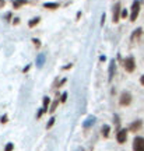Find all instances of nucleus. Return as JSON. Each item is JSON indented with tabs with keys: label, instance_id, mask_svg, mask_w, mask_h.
Segmentation results:
<instances>
[{
	"label": "nucleus",
	"instance_id": "dca6fc26",
	"mask_svg": "<svg viewBox=\"0 0 144 151\" xmlns=\"http://www.w3.org/2000/svg\"><path fill=\"white\" fill-rule=\"evenodd\" d=\"M102 136H104V137H108V136H109V126H108V124H104V126H102Z\"/></svg>",
	"mask_w": 144,
	"mask_h": 151
},
{
	"label": "nucleus",
	"instance_id": "6e6552de",
	"mask_svg": "<svg viewBox=\"0 0 144 151\" xmlns=\"http://www.w3.org/2000/svg\"><path fill=\"white\" fill-rule=\"evenodd\" d=\"M141 35H143V28H137V29H134V31H133V34H132L130 39L134 42V41H136V39H139Z\"/></svg>",
	"mask_w": 144,
	"mask_h": 151
},
{
	"label": "nucleus",
	"instance_id": "393cba45",
	"mask_svg": "<svg viewBox=\"0 0 144 151\" xmlns=\"http://www.w3.org/2000/svg\"><path fill=\"white\" fill-rule=\"evenodd\" d=\"M140 83H141V84H143V86H144V74L141 76V78H140Z\"/></svg>",
	"mask_w": 144,
	"mask_h": 151
},
{
	"label": "nucleus",
	"instance_id": "39448f33",
	"mask_svg": "<svg viewBox=\"0 0 144 151\" xmlns=\"http://www.w3.org/2000/svg\"><path fill=\"white\" fill-rule=\"evenodd\" d=\"M120 16H122V9H120V3H116V4L113 6V14H112L113 22H117V21H119Z\"/></svg>",
	"mask_w": 144,
	"mask_h": 151
},
{
	"label": "nucleus",
	"instance_id": "f8f14e48",
	"mask_svg": "<svg viewBox=\"0 0 144 151\" xmlns=\"http://www.w3.org/2000/svg\"><path fill=\"white\" fill-rule=\"evenodd\" d=\"M94 123H95V118H94V116H90V118L84 122V127H86V129H88L91 124H94Z\"/></svg>",
	"mask_w": 144,
	"mask_h": 151
},
{
	"label": "nucleus",
	"instance_id": "f3484780",
	"mask_svg": "<svg viewBox=\"0 0 144 151\" xmlns=\"http://www.w3.org/2000/svg\"><path fill=\"white\" fill-rule=\"evenodd\" d=\"M39 20H41L39 17H37V18H32L31 21L28 22V25H30V27H31V28H32V27H35V25H37L38 22H39Z\"/></svg>",
	"mask_w": 144,
	"mask_h": 151
},
{
	"label": "nucleus",
	"instance_id": "9b49d317",
	"mask_svg": "<svg viewBox=\"0 0 144 151\" xmlns=\"http://www.w3.org/2000/svg\"><path fill=\"white\" fill-rule=\"evenodd\" d=\"M27 3H28L27 0H14V1H13V7H14V9H20L21 6H25Z\"/></svg>",
	"mask_w": 144,
	"mask_h": 151
},
{
	"label": "nucleus",
	"instance_id": "ddd939ff",
	"mask_svg": "<svg viewBox=\"0 0 144 151\" xmlns=\"http://www.w3.org/2000/svg\"><path fill=\"white\" fill-rule=\"evenodd\" d=\"M43 7H45V9L55 10V9H59V3H43Z\"/></svg>",
	"mask_w": 144,
	"mask_h": 151
},
{
	"label": "nucleus",
	"instance_id": "aec40b11",
	"mask_svg": "<svg viewBox=\"0 0 144 151\" xmlns=\"http://www.w3.org/2000/svg\"><path fill=\"white\" fill-rule=\"evenodd\" d=\"M13 148H14V146H13V143H9V144L6 146L4 151H13Z\"/></svg>",
	"mask_w": 144,
	"mask_h": 151
},
{
	"label": "nucleus",
	"instance_id": "2eb2a0df",
	"mask_svg": "<svg viewBox=\"0 0 144 151\" xmlns=\"http://www.w3.org/2000/svg\"><path fill=\"white\" fill-rule=\"evenodd\" d=\"M59 102H62V101H60V99H59V97H58L56 99H55V102L52 104V106H50V109H49V111H50V112H55V111H56V108H58Z\"/></svg>",
	"mask_w": 144,
	"mask_h": 151
},
{
	"label": "nucleus",
	"instance_id": "5701e85b",
	"mask_svg": "<svg viewBox=\"0 0 144 151\" xmlns=\"http://www.w3.org/2000/svg\"><path fill=\"white\" fill-rule=\"evenodd\" d=\"M120 17L126 18V17H127V11H126V10H122V16H120Z\"/></svg>",
	"mask_w": 144,
	"mask_h": 151
},
{
	"label": "nucleus",
	"instance_id": "b1692460",
	"mask_svg": "<svg viewBox=\"0 0 144 151\" xmlns=\"http://www.w3.org/2000/svg\"><path fill=\"white\" fill-rule=\"evenodd\" d=\"M101 20H102V21H101V24H102V25H104V22H105V14H102Z\"/></svg>",
	"mask_w": 144,
	"mask_h": 151
},
{
	"label": "nucleus",
	"instance_id": "bb28decb",
	"mask_svg": "<svg viewBox=\"0 0 144 151\" xmlns=\"http://www.w3.org/2000/svg\"><path fill=\"white\" fill-rule=\"evenodd\" d=\"M0 6H4V0H0Z\"/></svg>",
	"mask_w": 144,
	"mask_h": 151
},
{
	"label": "nucleus",
	"instance_id": "a878e982",
	"mask_svg": "<svg viewBox=\"0 0 144 151\" xmlns=\"http://www.w3.org/2000/svg\"><path fill=\"white\" fill-rule=\"evenodd\" d=\"M30 70V66H27V67H24V69H22V71H24V73H25V71H28Z\"/></svg>",
	"mask_w": 144,
	"mask_h": 151
},
{
	"label": "nucleus",
	"instance_id": "6ab92c4d",
	"mask_svg": "<svg viewBox=\"0 0 144 151\" xmlns=\"http://www.w3.org/2000/svg\"><path fill=\"white\" fill-rule=\"evenodd\" d=\"M32 42H34V45H35L37 48H39V46H41V41H39V39H37V38H32Z\"/></svg>",
	"mask_w": 144,
	"mask_h": 151
},
{
	"label": "nucleus",
	"instance_id": "4be33fe9",
	"mask_svg": "<svg viewBox=\"0 0 144 151\" xmlns=\"http://www.w3.org/2000/svg\"><path fill=\"white\" fill-rule=\"evenodd\" d=\"M0 122H1V123H6V122H7V115H4V116H1V119H0Z\"/></svg>",
	"mask_w": 144,
	"mask_h": 151
},
{
	"label": "nucleus",
	"instance_id": "f03ea898",
	"mask_svg": "<svg viewBox=\"0 0 144 151\" xmlns=\"http://www.w3.org/2000/svg\"><path fill=\"white\" fill-rule=\"evenodd\" d=\"M123 66H125V70L127 71V73L134 71V69H136V62H134L133 56H129V58H126V59H125V62H123Z\"/></svg>",
	"mask_w": 144,
	"mask_h": 151
},
{
	"label": "nucleus",
	"instance_id": "f257e3e1",
	"mask_svg": "<svg viewBox=\"0 0 144 151\" xmlns=\"http://www.w3.org/2000/svg\"><path fill=\"white\" fill-rule=\"evenodd\" d=\"M140 7H141V3H140L139 0H134L133 4H132V13H130V21L132 22L137 20L139 13H140Z\"/></svg>",
	"mask_w": 144,
	"mask_h": 151
},
{
	"label": "nucleus",
	"instance_id": "20e7f679",
	"mask_svg": "<svg viewBox=\"0 0 144 151\" xmlns=\"http://www.w3.org/2000/svg\"><path fill=\"white\" fill-rule=\"evenodd\" d=\"M133 150L134 151H144V137L137 136L133 141Z\"/></svg>",
	"mask_w": 144,
	"mask_h": 151
},
{
	"label": "nucleus",
	"instance_id": "7ed1b4c3",
	"mask_svg": "<svg viewBox=\"0 0 144 151\" xmlns=\"http://www.w3.org/2000/svg\"><path fill=\"white\" fill-rule=\"evenodd\" d=\"M130 102H132V94L127 91H123L122 94H120L119 104H120L122 106H127V105H130Z\"/></svg>",
	"mask_w": 144,
	"mask_h": 151
},
{
	"label": "nucleus",
	"instance_id": "4468645a",
	"mask_svg": "<svg viewBox=\"0 0 144 151\" xmlns=\"http://www.w3.org/2000/svg\"><path fill=\"white\" fill-rule=\"evenodd\" d=\"M49 102H50V99H49V97H43V111L45 112H48V109H49Z\"/></svg>",
	"mask_w": 144,
	"mask_h": 151
},
{
	"label": "nucleus",
	"instance_id": "1a4fd4ad",
	"mask_svg": "<svg viewBox=\"0 0 144 151\" xmlns=\"http://www.w3.org/2000/svg\"><path fill=\"white\" fill-rule=\"evenodd\" d=\"M115 69H116V63H115V59L111 60V65H109V81L113 78L115 76Z\"/></svg>",
	"mask_w": 144,
	"mask_h": 151
},
{
	"label": "nucleus",
	"instance_id": "423d86ee",
	"mask_svg": "<svg viewBox=\"0 0 144 151\" xmlns=\"http://www.w3.org/2000/svg\"><path fill=\"white\" fill-rule=\"evenodd\" d=\"M126 139H127V130H126V129L119 130V132H117V134H116V140H117V143L123 144V143L126 141Z\"/></svg>",
	"mask_w": 144,
	"mask_h": 151
},
{
	"label": "nucleus",
	"instance_id": "9d476101",
	"mask_svg": "<svg viewBox=\"0 0 144 151\" xmlns=\"http://www.w3.org/2000/svg\"><path fill=\"white\" fill-rule=\"evenodd\" d=\"M43 63H45V55L39 53L37 56V67H39V69H41V67L43 66Z\"/></svg>",
	"mask_w": 144,
	"mask_h": 151
},
{
	"label": "nucleus",
	"instance_id": "412c9836",
	"mask_svg": "<svg viewBox=\"0 0 144 151\" xmlns=\"http://www.w3.org/2000/svg\"><path fill=\"white\" fill-rule=\"evenodd\" d=\"M66 99H67V92H63L62 97H60V101H62V102H66Z\"/></svg>",
	"mask_w": 144,
	"mask_h": 151
},
{
	"label": "nucleus",
	"instance_id": "0eeeda50",
	"mask_svg": "<svg viewBox=\"0 0 144 151\" xmlns=\"http://www.w3.org/2000/svg\"><path fill=\"white\" fill-rule=\"evenodd\" d=\"M141 126H143V122H141V120H136V122H133V123L130 124L129 130H130V132H137V130L141 129Z\"/></svg>",
	"mask_w": 144,
	"mask_h": 151
},
{
	"label": "nucleus",
	"instance_id": "a211bd4d",
	"mask_svg": "<svg viewBox=\"0 0 144 151\" xmlns=\"http://www.w3.org/2000/svg\"><path fill=\"white\" fill-rule=\"evenodd\" d=\"M55 120H56V119H55V118H50V119H49V123L46 124V127H48V129H50V127H52V126H53Z\"/></svg>",
	"mask_w": 144,
	"mask_h": 151
}]
</instances>
